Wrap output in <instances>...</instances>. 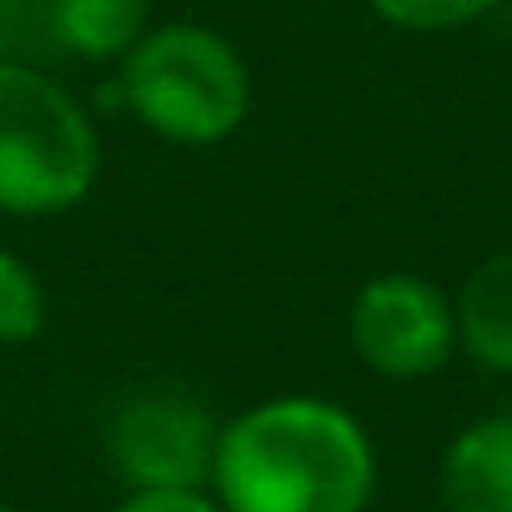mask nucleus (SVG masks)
I'll return each instance as SVG.
<instances>
[{
  "label": "nucleus",
  "mask_w": 512,
  "mask_h": 512,
  "mask_svg": "<svg viewBox=\"0 0 512 512\" xmlns=\"http://www.w3.org/2000/svg\"><path fill=\"white\" fill-rule=\"evenodd\" d=\"M457 302V342L462 352L497 377H512V246L462 282Z\"/></svg>",
  "instance_id": "nucleus-7"
},
{
  "label": "nucleus",
  "mask_w": 512,
  "mask_h": 512,
  "mask_svg": "<svg viewBox=\"0 0 512 512\" xmlns=\"http://www.w3.org/2000/svg\"><path fill=\"white\" fill-rule=\"evenodd\" d=\"M46 327V287L16 251H0V347H26Z\"/></svg>",
  "instance_id": "nucleus-9"
},
{
  "label": "nucleus",
  "mask_w": 512,
  "mask_h": 512,
  "mask_svg": "<svg viewBox=\"0 0 512 512\" xmlns=\"http://www.w3.org/2000/svg\"><path fill=\"white\" fill-rule=\"evenodd\" d=\"M101 176V136L56 76L0 61V216H66Z\"/></svg>",
  "instance_id": "nucleus-2"
},
{
  "label": "nucleus",
  "mask_w": 512,
  "mask_h": 512,
  "mask_svg": "<svg viewBox=\"0 0 512 512\" xmlns=\"http://www.w3.org/2000/svg\"><path fill=\"white\" fill-rule=\"evenodd\" d=\"M0 512H26V507H11V502H0Z\"/></svg>",
  "instance_id": "nucleus-12"
},
{
  "label": "nucleus",
  "mask_w": 512,
  "mask_h": 512,
  "mask_svg": "<svg viewBox=\"0 0 512 512\" xmlns=\"http://www.w3.org/2000/svg\"><path fill=\"white\" fill-rule=\"evenodd\" d=\"M372 16L412 31V36H437V31H462L482 16H492L502 0H367Z\"/></svg>",
  "instance_id": "nucleus-10"
},
{
  "label": "nucleus",
  "mask_w": 512,
  "mask_h": 512,
  "mask_svg": "<svg viewBox=\"0 0 512 512\" xmlns=\"http://www.w3.org/2000/svg\"><path fill=\"white\" fill-rule=\"evenodd\" d=\"M156 0H51V36L81 61H126L156 26Z\"/></svg>",
  "instance_id": "nucleus-8"
},
{
  "label": "nucleus",
  "mask_w": 512,
  "mask_h": 512,
  "mask_svg": "<svg viewBox=\"0 0 512 512\" xmlns=\"http://www.w3.org/2000/svg\"><path fill=\"white\" fill-rule=\"evenodd\" d=\"M111 512H226L211 487H126Z\"/></svg>",
  "instance_id": "nucleus-11"
},
{
  "label": "nucleus",
  "mask_w": 512,
  "mask_h": 512,
  "mask_svg": "<svg viewBox=\"0 0 512 512\" xmlns=\"http://www.w3.org/2000/svg\"><path fill=\"white\" fill-rule=\"evenodd\" d=\"M211 492L226 512H367L377 447L332 397H267L221 422Z\"/></svg>",
  "instance_id": "nucleus-1"
},
{
  "label": "nucleus",
  "mask_w": 512,
  "mask_h": 512,
  "mask_svg": "<svg viewBox=\"0 0 512 512\" xmlns=\"http://www.w3.org/2000/svg\"><path fill=\"white\" fill-rule=\"evenodd\" d=\"M347 347L387 382H427L462 352L457 302L432 277L382 272L347 307Z\"/></svg>",
  "instance_id": "nucleus-4"
},
{
  "label": "nucleus",
  "mask_w": 512,
  "mask_h": 512,
  "mask_svg": "<svg viewBox=\"0 0 512 512\" xmlns=\"http://www.w3.org/2000/svg\"><path fill=\"white\" fill-rule=\"evenodd\" d=\"M121 101L161 141L221 146L251 116V71L221 31L161 21L121 61Z\"/></svg>",
  "instance_id": "nucleus-3"
},
{
  "label": "nucleus",
  "mask_w": 512,
  "mask_h": 512,
  "mask_svg": "<svg viewBox=\"0 0 512 512\" xmlns=\"http://www.w3.org/2000/svg\"><path fill=\"white\" fill-rule=\"evenodd\" d=\"M221 422L186 387H141L106 422V457L126 487H211Z\"/></svg>",
  "instance_id": "nucleus-5"
},
{
  "label": "nucleus",
  "mask_w": 512,
  "mask_h": 512,
  "mask_svg": "<svg viewBox=\"0 0 512 512\" xmlns=\"http://www.w3.org/2000/svg\"><path fill=\"white\" fill-rule=\"evenodd\" d=\"M437 497L447 512H512V412H482L452 432Z\"/></svg>",
  "instance_id": "nucleus-6"
}]
</instances>
